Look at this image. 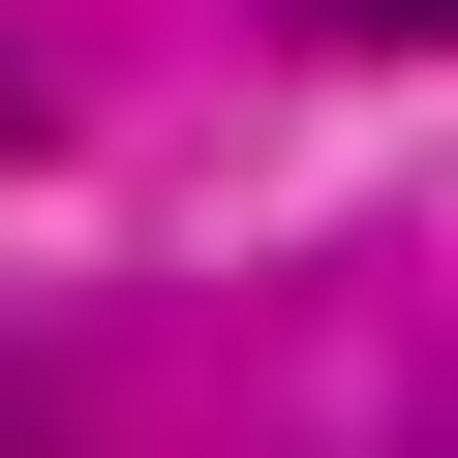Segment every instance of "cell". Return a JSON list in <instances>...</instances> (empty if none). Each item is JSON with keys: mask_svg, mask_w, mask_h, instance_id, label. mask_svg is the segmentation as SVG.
<instances>
[{"mask_svg": "<svg viewBox=\"0 0 458 458\" xmlns=\"http://www.w3.org/2000/svg\"><path fill=\"white\" fill-rule=\"evenodd\" d=\"M0 123H31V92H0Z\"/></svg>", "mask_w": 458, "mask_h": 458, "instance_id": "cell-1", "label": "cell"}]
</instances>
